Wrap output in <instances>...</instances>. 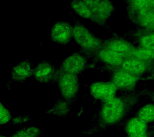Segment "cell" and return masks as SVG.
<instances>
[{"instance_id":"1","label":"cell","mask_w":154,"mask_h":137,"mask_svg":"<svg viewBox=\"0 0 154 137\" xmlns=\"http://www.w3.org/2000/svg\"><path fill=\"white\" fill-rule=\"evenodd\" d=\"M138 100L137 95L131 93L115 96L103 102L98 115L100 124L108 127L119 123L125 118Z\"/></svg>"},{"instance_id":"2","label":"cell","mask_w":154,"mask_h":137,"mask_svg":"<svg viewBox=\"0 0 154 137\" xmlns=\"http://www.w3.org/2000/svg\"><path fill=\"white\" fill-rule=\"evenodd\" d=\"M73 37L81 51L88 57L94 58L102 48L103 41L90 32L77 18L73 17Z\"/></svg>"},{"instance_id":"3","label":"cell","mask_w":154,"mask_h":137,"mask_svg":"<svg viewBox=\"0 0 154 137\" xmlns=\"http://www.w3.org/2000/svg\"><path fill=\"white\" fill-rule=\"evenodd\" d=\"M57 81L61 97L73 102L79 92V84L77 75L66 73L58 68Z\"/></svg>"},{"instance_id":"4","label":"cell","mask_w":154,"mask_h":137,"mask_svg":"<svg viewBox=\"0 0 154 137\" xmlns=\"http://www.w3.org/2000/svg\"><path fill=\"white\" fill-rule=\"evenodd\" d=\"M92 14L91 21L98 25H106L115 8L109 0H84Z\"/></svg>"},{"instance_id":"5","label":"cell","mask_w":154,"mask_h":137,"mask_svg":"<svg viewBox=\"0 0 154 137\" xmlns=\"http://www.w3.org/2000/svg\"><path fill=\"white\" fill-rule=\"evenodd\" d=\"M33 75L40 84H50L57 81L58 68L51 61L44 60L34 68Z\"/></svg>"},{"instance_id":"6","label":"cell","mask_w":154,"mask_h":137,"mask_svg":"<svg viewBox=\"0 0 154 137\" xmlns=\"http://www.w3.org/2000/svg\"><path fill=\"white\" fill-rule=\"evenodd\" d=\"M88 56L81 51L72 54L61 62L59 69L66 73L77 75L88 66Z\"/></svg>"},{"instance_id":"7","label":"cell","mask_w":154,"mask_h":137,"mask_svg":"<svg viewBox=\"0 0 154 137\" xmlns=\"http://www.w3.org/2000/svg\"><path fill=\"white\" fill-rule=\"evenodd\" d=\"M138 77L120 68L112 70L111 81L120 91H129L135 87Z\"/></svg>"},{"instance_id":"8","label":"cell","mask_w":154,"mask_h":137,"mask_svg":"<svg viewBox=\"0 0 154 137\" xmlns=\"http://www.w3.org/2000/svg\"><path fill=\"white\" fill-rule=\"evenodd\" d=\"M102 47L126 58L131 56L135 47L126 39L120 37H113L103 41Z\"/></svg>"},{"instance_id":"9","label":"cell","mask_w":154,"mask_h":137,"mask_svg":"<svg viewBox=\"0 0 154 137\" xmlns=\"http://www.w3.org/2000/svg\"><path fill=\"white\" fill-rule=\"evenodd\" d=\"M73 26L67 22L59 21L52 26L51 38L55 43L64 45L69 43L73 37Z\"/></svg>"},{"instance_id":"10","label":"cell","mask_w":154,"mask_h":137,"mask_svg":"<svg viewBox=\"0 0 154 137\" xmlns=\"http://www.w3.org/2000/svg\"><path fill=\"white\" fill-rule=\"evenodd\" d=\"M117 89L111 81L96 82L90 86V92L95 99L106 102L114 96Z\"/></svg>"},{"instance_id":"11","label":"cell","mask_w":154,"mask_h":137,"mask_svg":"<svg viewBox=\"0 0 154 137\" xmlns=\"http://www.w3.org/2000/svg\"><path fill=\"white\" fill-rule=\"evenodd\" d=\"M94 58L114 70L119 68L126 58L112 50L102 47Z\"/></svg>"},{"instance_id":"12","label":"cell","mask_w":154,"mask_h":137,"mask_svg":"<svg viewBox=\"0 0 154 137\" xmlns=\"http://www.w3.org/2000/svg\"><path fill=\"white\" fill-rule=\"evenodd\" d=\"M34 68L29 59L24 60L12 69L11 73L12 80L16 82H23L33 75Z\"/></svg>"},{"instance_id":"13","label":"cell","mask_w":154,"mask_h":137,"mask_svg":"<svg viewBox=\"0 0 154 137\" xmlns=\"http://www.w3.org/2000/svg\"><path fill=\"white\" fill-rule=\"evenodd\" d=\"M146 62L136 58L129 56L125 59L121 66L118 68L139 77L143 74L147 68Z\"/></svg>"},{"instance_id":"14","label":"cell","mask_w":154,"mask_h":137,"mask_svg":"<svg viewBox=\"0 0 154 137\" xmlns=\"http://www.w3.org/2000/svg\"><path fill=\"white\" fill-rule=\"evenodd\" d=\"M135 24L147 29L154 28V8H144L132 14Z\"/></svg>"},{"instance_id":"15","label":"cell","mask_w":154,"mask_h":137,"mask_svg":"<svg viewBox=\"0 0 154 137\" xmlns=\"http://www.w3.org/2000/svg\"><path fill=\"white\" fill-rule=\"evenodd\" d=\"M124 128L127 135L143 134L150 131L148 124L136 115L128 119L125 124Z\"/></svg>"},{"instance_id":"16","label":"cell","mask_w":154,"mask_h":137,"mask_svg":"<svg viewBox=\"0 0 154 137\" xmlns=\"http://www.w3.org/2000/svg\"><path fill=\"white\" fill-rule=\"evenodd\" d=\"M135 40L139 47L154 50V34H143L137 31L135 33Z\"/></svg>"},{"instance_id":"17","label":"cell","mask_w":154,"mask_h":137,"mask_svg":"<svg viewBox=\"0 0 154 137\" xmlns=\"http://www.w3.org/2000/svg\"><path fill=\"white\" fill-rule=\"evenodd\" d=\"M71 7L76 14L85 19L92 20V13L82 0H73L70 2Z\"/></svg>"},{"instance_id":"18","label":"cell","mask_w":154,"mask_h":137,"mask_svg":"<svg viewBox=\"0 0 154 137\" xmlns=\"http://www.w3.org/2000/svg\"><path fill=\"white\" fill-rule=\"evenodd\" d=\"M136 115L148 124L154 122V104L143 106L137 111Z\"/></svg>"},{"instance_id":"19","label":"cell","mask_w":154,"mask_h":137,"mask_svg":"<svg viewBox=\"0 0 154 137\" xmlns=\"http://www.w3.org/2000/svg\"><path fill=\"white\" fill-rule=\"evenodd\" d=\"M72 103L61 97L57 100L54 107L48 112L59 116H65L69 111Z\"/></svg>"},{"instance_id":"20","label":"cell","mask_w":154,"mask_h":137,"mask_svg":"<svg viewBox=\"0 0 154 137\" xmlns=\"http://www.w3.org/2000/svg\"><path fill=\"white\" fill-rule=\"evenodd\" d=\"M130 56L145 61H149L154 58V50L140 47H135L132 55Z\"/></svg>"},{"instance_id":"21","label":"cell","mask_w":154,"mask_h":137,"mask_svg":"<svg viewBox=\"0 0 154 137\" xmlns=\"http://www.w3.org/2000/svg\"><path fill=\"white\" fill-rule=\"evenodd\" d=\"M41 133L40 130L37 127H25L16 132L10 137H38Z\"/></svg>"},{"instance_id":"22","label":"cell","mask_w":154,"mask_h":137,"mask_svg":"<svg viewBox=\"0 0 154 137\" xmlns=\"http://www.w3.org/2000/svg\"><path fill=\"white\" fill-rule=\"evenodd\" d=\"M11 119V115L8 109L1 104V124L8 122Z\"/></svg>"},{"instance_id":"23","label":"cell","mask_w":154,"mask_h":137,"mask_svg":"<svg viewBox=\"0 0 154 137\" xmlns=\"http://www.w3.org/2000/svg\"><path fill=\"white\" fill-rule=\"evenodd\" d=\"M29 118L26 116L20 117L15 118L12 121L15 124L18 123L20 124L21 123H23V122H27L28 120H29Z\"/></svg>"},{"instance_id":"24","label":"cell","mask_w":154,"mask_h":137,"mask_svg":"<svg viewBox=\"0 0 154 137\" xmlns=\"http://www.w3.org/2000/svg\"><path fill=\"white\" fill-rule=\"evenodd\" d=\"M152 133L150 131L143 134L137 135H127L126 137H151Z\"/></svg>"},{"instance_id":"25","label":"cell","mask_w":154,"mask_h":137,"mask_svg":"<svg viewBox=\"0 0 154 137\" xmlns=\"http://www.w3.org/2000/svg\"><path fill=\"white\" fill-rule=\"evenodd\" d=\"M144 8H154V0H146Z\"/></svg>"},{"instance_id":"26","label":"cell","mask_w":154,"mask_h":137,"mask_svg":"<svg viewBox=\"0 0 154 137\" xmlns=\"http://www.w3.org/2000/svg\"><path fill=\"white\" fill-rule=\"evenodd\" d=\"M144 1H146V0H144Z\"/></svg>"}]
</instances>
